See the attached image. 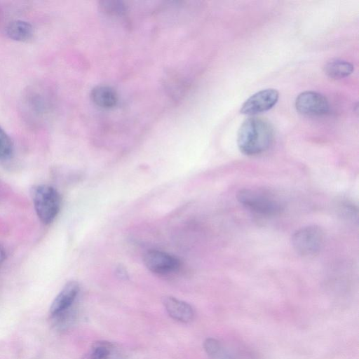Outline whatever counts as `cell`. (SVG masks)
Here are the masks:
<instances>
[{"label": "cell", "mask_w": 359, "mask_h": 359, "mask_svg": "<svg viewBox=\"0 0 359 359\" xmlns=\"http://www.w3.org/2000/svg\"><path fill=\"white\" fill-rule=\"evenodd\" d=\"M143 262L149 271L162 275L174 272L180 266L177 257L159 250L147 252L143 257Z\"/></svg>", "instance_id": "52a82bcc"}, {"label": "cell", "mask_w": 359, "mask_h": 359, "mask_svg": "<svg viewBox=\"0 0 359 359\" xmlns=\"http://www.w3.org/2000/svg\"><path fill=\"white\" fill-rule=\"evenodd\" d=\"M205 351L211 357L217 356L221 350L219 341L215 338H207L203 342Z\"/></svg>", "instance_id": "2e32d148"}, {"label": "cell", "mask_w": 359, "mask_h": 359, "mask_svg": "<svg viewBox=\"0 0 359 359\" xmlns=\"http://www.w3.org/2000/svg\"><path fill=\"white\" fill-rule=\"evenodd\" d=\"M93 102L98 107L109 109L114 107L118 101L116 91L107 86H97L90 93Z\"/></svg>", "instance_id": "30bf717a"}, {"label": "cell", "mask_w": 359, "mask_h": 359, "mask_svg": "<svg viewBox=\"0 0 359 359\" xmlns=\"http://www.w3.org/2000/svg\"><path fill=\"white\" fill-rule=\"evenodd\" d=\"M236 198L246 209L261 215H276L283 209L276 196L264 190L243 189L237 193Z\"/></svg>", "instance_id": "7a4b0ae2"}, {"label": "cell", "mask_w": 359, "mask_h": 359, "mask_svg": "<svg viewBox=\"0 0 359 359\" xmlns=\"http://www.w3.org/2000/svg\"><path fill=\"white\" fill-rule=\"evenodd\" d=\"M323 69L330 78L339 79L349 76L353 71V66L346 60L334 59L327 62Z\"/></svg>", "instance_id": "7c38bea8"}, {"label": "cell", "mask_w": 359, "mask_h": 359, "mask_svg": "<svg viewBox=\"0 0 359 359\" xmlns=\"http://www.w3.org/2000/svg\"><path fill=\"white\" fill-rule=\"evenodd\" d=\"M32 198L39 219L44 224H50L60 208L61 198L57 191L50 185H39L34 189Z\"/></svg>", "instance_id": "3957f363"}, {"label": "cell", "mask_w": 359, "mask_h": 359, "mask_svg": "<svg viewBox=\"0 0 359 359\" xmlns=\"http://www.w3.org/2000/svg\"><path fill=\"white\" fill-rule=\"evenodd\" d=\"M325 233L321 228L310 225L297 230L292 236V245L297 254L303 257L316 255L322 250Z\"/></svg>", "instance_id": "277c9868"}, {"label": "cell", "mask_w": 359, "mask_h": 359, "mask_svg": "<svg viewBox=\"0 0 359 359\" xmlns=\"http://www.w3.org/2000/svg\"><path fill=\"white\" fill-rule=\"evenodd\" d=\"M297 111L306 116H321L330 109L327 99L322 94L314 91L301 93L296 98Z\"/></svg>", "instance_id": "5b68a950"}, {"label": "cell", "mask_w": 359, "mask_h": 359, "mask_svg": "<svg viewBox=\"0 0 359 359\" xmlns=\"http://www.w3.org/2000/svg\"><path fill=\"white\" fill-rule=\"evenodd\" d=\"M102 11L108 15H122L126 11L124 3L118 0H104L100 2Z\"/></svg>", "instance_id": "5bb4252c"}, {"label": "cell", "mask_w": 359, "mask_h": 359, "mask_svg": "<svg viewBox=\"0 0 359 359\" xmlns=\"http://www.w3.org/2000/svg\"><path fill=\"white\" fill-rule=\"evenodd\" d=\"M273 140V130L266 120L252 116L246 118L238 131L237 144L247 156H256L266 151Z\"/></svg>", "instance_id": "6da1fadb"}, {"label": "cell", "mask_w": 359, "mask_h": 359, "mask_svg": "<svg viewBox=\"0 0 359 359\" xmlns=\"http://www.w3.org/2000/svg\"><path fill=\"white\" fill-rule=\"evenodd\" d=\"M79 291V285L76 281L66 283L54 299L50 307L51 316L57 315L69 308Z\"/></svg>", "instance_id": "ba28073f"}, {"label": "cell", "mask_w": 359, "mask_h": 359, "mask_svg": "<svg viewBox=\"0 0 359 359\" xmlns=\"http://www.w3.org/2000/svg\"><path fill=\"white\" fill-rule=\"evenodd\" d=\"M13 153V142L8 135L0 127V160L9 159Z\"/></svg>", "instance_id": "9a60e30c"}, {"label": "cell", "mask_w": 359, "mask_h": 359, "mask_svg": "<svg viewBox=\"0 0 359 359\" xmlns=\"http://www.w3.org/2000/svg\"><path fill=\"white\" fill-rule=\"evenodd\" d=\"M112 344L106 341H97L94 342L90 350L86 353L82 359H108Z\"/></svg>", "instance_id": "4fadbf2b"}, {"label": "cell", "mask_w": 359, "mask_h": 359, "mask_svg": "<svg viewBox=\"0 0 359 359\" xmlns=\"http://www.w3.org/2000/svg\"><path fill=\"white\" fill-rule=\"evenodd\" d=\"M6 258V252L4 248L0 245V265L4 261Z\"/></svg>", "instance_id": "e0dca14e"}, {"label": "cell", "mask_w": 359, "mask_h": 359, "mask_svg": "<svg viewBox=\"0 0 359 359\" xmlns=\"http://www.w3.org/2000/svg\"><path fill=\"white\" fill-rule=\"evenodd\" d=\"M278 92L273 88L262 90L250 96L241 106L240 112L255 115L271 109L278 102Z\"/></svg>", "instance_id": "8992f818"}, {"label": "cell", "mask_w": 359, "mask_h": 359, "mask_svg": "<svg viewBox=\"0 0 359 359\" xmlns=\"http://www.w3.org/2000/svg\"><path fill=\"white\" fill-rule=\"evenodd\" d=\"M7 36L17 41H27L32 39L34 34L33 27L30 23L24 20H13L6 28Z\"/></svg>", "instance_id": "8fae6325"}, {"label": "cell", "mask_w": 359, "mask_h": 359, "mask_svg": "<svg viewBox=\"0 0 359 359\" xmlns=\"http://www.w3.org/2000/svg\"><path fill=\"white\" fill-rule=\"evenodd\" d=\"M163 302L168 313L172 318L184 323L193 319L194 309L188 303L172 297H165Z\"/></svg>", "instance_id": "9c48e42d"}]
</instances>
